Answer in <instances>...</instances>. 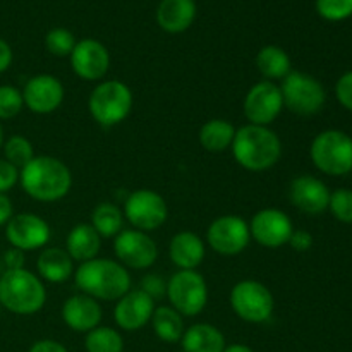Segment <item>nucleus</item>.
Segmentation results:
<instances>
[{"label":"nucleus","instance_id":"obj_1","mask_svg":"<svg viewBox=\"0 0 352 352\" xmlns=\"http://www.w3.org/2000/svg\"><path fill=\"white\" fill-rule=\"evenodd\" d=\"M19 182L30 198L41 203H54L69 195L72 174L58 158L40 155L21 168Z\"/></svg>","mask_w":352,"mask_h":352},{"label":"nucleus","instance_id":"obj_2","mask_svg":"<svg viewBox=\"0 0 352 352\" xmlns=\"http://www.w3.org/2000/svg\"><path fill=\"white\" fill-rule=\"evenodd\" d=\"M79 291L96 301H117L131 291V275L124 265L109 258H93L74 270Z\"/></svg>","mask_w":352,"mask_h":352},{"label":"nucleus","instance_id":"obj_3","mask_svg":"<svg viewBox=\"0 0 352 352\" xmlns=\"http://www.w3.org/2000/svg\"><path fill=\"white\" fill-rule=\"evenodd\" d=\"M230 150L243 168L250 172H265L280 160L282 141L268 126L246 124L236 131Z\"/></svg>","mask_w":352,"mask_h":352},{"label":"nucleus","instance_id":"obj_4","mask_svg":"<svg viewBox=\"0 0 352 352\" xmlns=\"http://www.w3.org/2000/svg\"><path fill=\"white\" fill-rule=\"evenodd\" d=\"M47 302V289L26 268L6 270L0 277V305L14 315H34Z\"/></svg>","mask_w":352,"mask_h":352},{"label":"nucleus","instance_id":"obj_5","mask_svg":"<svg viewBox=\"0 0 352 352\" xmlns=\"http://www.w3.org/2000/svg\"><path fill=\"white\" fill-rule=\"evenodd\" d=\"M133 103L134 96L129 86L110 79L95 86L88 98V110L100 126L113 127L129 117Z\"/></svg>","mask_w":352,"mask_h":352},{"label":"nucleus","instance_id":"obj_6","mask_svg":"<svg viewBox=\"0 0 352 352\" xmlns=\"http://www.w3.org/2000/svg\"><path fill=\"white\" fill-rule=\"evenodd\" d=\"M309 157L323 174H349L352 170V138L339 129L323 131L313 140Z\"/></svg>","mask_w":352,"mask_h":352},{"label":"nucleus","instance_id":"obj_7","mask_svg":"<svg viewBox=\"0 0 352 352\" xmlns=\"http://www.w3.org/2000/svg\"><path fill=\"white\" fill-rule=\"evenodd\" d=\"M284 107L296 116L309 117L318 113L327 102V93L322 82L311 74L291 71L280 85Z\"/></svg>","mask_w":352,"mask_h":352},{"label":"nucleus","instance_id":"obj_8","mask_svg":"<svg viewBox=\"0 0 352 352\" xmlns=\"http://www.w3.org/2000/svg\"><path fill=\"white\" fill-rule=\"evenodd\" d=\"M170 306L182 316H198L208 302V285L198 270H179L167 282Z\"/></svg>","mask_w":352,"mask_h":352},{"label":"nucleus","instance_id":"obj_9","mask_svg":"<svg viewBox=\"0 0 352 352\" xmlns=\"http://www.w3.org/2000/svg\"><path fill=\"white\" fill-rule=\"evenodd\" d=\"M230 306L248 323H265L272 318L275 299L270 289L258 280H241L230 291Z\"/></svg>","mask_w":352,"mask_h":352},{"label":"nucleus","instance_id":"obj_10","mask_svg":"<svg viewBox=\"0 0 352 352\" xmlns=\"http://www.w3.org/2000/svg\"><path fill=\"white\" fill-rule=\"evenodd\" d=\"M124 219L141 232L157 230L167 222L168 208L162 195L153 189H136L124 201Z\"/></svg>","mask_w":352,"mask_h":352},{"label":"nucleus","instance_id":"obj_11","mask_svg":"<svg viewBox=\"0 0 352 352\" xmlns=\"http://www.w3.org/2000/svg\"><path fill=\"white\" fill-rule=\"evenodd\" d=\"M251 241L250 223L239 215H222L210 223L206 243L222 256H236L243 253Z\"/></svg>","mask_w":352,"mask_h":352},{"label":"nucleus","instance_id":"obj_12","mask_svg":"<svg viewBox=\"0 0 352 352\" xmlns=\"http://www.w3.org/2000/svg\"><path fill=\"white\" fill-rule=\"evenodd\" d=\"M113 253L117 261L126 268L146 270L153 267L158 258V246L148 232L136 229L120 230L113 237Z\"/></svg>","mask_w":352,"mask_h":352},{"label":"nucleus","instance_id":"obj_13","mask_svg":"<svg viewBox=\"0 0 352 352\" xmlns=\"http://www.w3.org/2000/svg\"><path fill=\"white\" fill-rule=\"evenodd\" d=\"M284 110L280 86L274 81H260L250 88L244 96L243 112L248 122L253 126H268Z\"/></svg>","mask_w":352,"mask_h":352},{"label":"nucleus","instance_id":"obj_14","mask_svg":"<svg viewBox=\"0 0 352 352\" xmlns=\"http://www.w3.org/2000/svg\"><path fill=\"white\" fill-rule=\"evenodd\" d=\"M251 239L267 250H278L285 246L294 232L292 220L278 208H263L254 213L250 222Z\"/></svg>","mask_w":352,"mask_h":352},{"label":"nucleus","instance_id":"obj_15","mask_svg":"<svg viewBox=\"0 0 352 352\" xmlns=\"http://www.w3.org/2000/svg\"><path fill=\"white\" fill-rule=\"evenodd\" d=\"M50 226L36 213H17L7 222L6 237L10 246L21 251H36L48 244Z\"/></svg>","mask_w":352,"mask_h":352},{"label":"nucleus","instance_id":"obj_16","mask_svg":"<svg viewBox=\"0 0 352 352\" xmlns=\"http://www.w3.org/2000/svg\"><path fill=\"white\" fill-rule=\"evenodd\" d=\"M69 58L74 74L85 81H100L110 69L109 48L95 38L79 40Z\"/></svg>","mask_w":352,"mask_h":352},{"label":"nucleus","instance_id":"obj_17","mask_svg":"<svg viewBox=\"0 0 352 352\" xmlns=\"http://www.w3.org/2000/svg\"><path fill=\"white\" fill-rule=\"evenodd\" d=\"M65 96L64 85L52 74H38L28 79L23 89L24 105L38 116L55 112L62 105Z\"/></svg>","mask_w":352,"mask_h":352},{"label":"nucleus","instance_id":"obj_18","mask_svg":"<svg viewBox=\"0 0 352 352\" xmlns=\"http://www.w3.org/2000/svg\"><path fill=\"white\" fill-rule=\"evenodd\" d=\"M155 311V299L141 289H131L113 308V320L117 327L126 332H136L151 322Z\"/></svg>","mask_w":352,"mask_h":352},{"label":"nucleus","instance_id":"obj_19","mask_svg":"<svg viewBox=\"0 0 352 352\" xmlns=\"http://www.w3.org/2000/svg\"><path fill=\"white\" fill-rule=\"evenodd\" d=\"M289 199L301 212L318 215L329 210L330 189L313 175H299L289 186Z\"/></svg>","mask_w":352,"mask_h":352},{"label":"nucleus","instance_id":"obj_20","mask_svg":"<svg viewBox=\"0 0 352 352\" xmlns=\"http://www.w3.org/2000/svg\"><path fill=\"white\" fill-rule=\"evenodd\" d=\"M103 318L102 306L96 299L86 294H74L62 306V320L71 330L79 333H88L100 327Z\"/></svg>","mask_w":352,"mask_h":352},{"label":"nucleus","instance_id":"obj_21","mask_svg":"<svg viewBox=\"0 0 352 352\" xmlns=\"http://www.w3.org/2000/svg\"><path fill=\"white\" fill-rule=\"evenodd\" d=\"M198 14L195 0H160L157 7V24L170 34H179L192 26Z\"/></svg>","mask_w":352,"mask_h":352},{"label":"nucleus","instance_id":"obj_22","mask_svg":"<svg viewBox=\"0 0 352 352\" xmlns=\"http://www.w3.org/2000/svg\"><path fill=\"white\" fill-rule=\"evenodd\" d=\"M205 243L191 230L175 234L168 244V256L179 270H196L205 260Z\"/></svg>","mask_w":352,"mask_h":352},{"label":"nucleus","instance_id":"obj_23","mask_svg":"<svg viewBox=\"0 0 352 352\" xmlns=\"http://www.w3.org/2000/svg\"><path fill=\"white\" fill-rule=\"evenodd\" d=\"M182 352H223L227 347L222 330L212 323H195L184 330Z\"/></svg>","mask_w":352,"mask_h":352},{"label":"nucleus","instance_id":"obj_24","mask_svg":"<svg viewBox=\"0 0 352 352\" xmlns=\"http://www.w3.org/2000/svg\"><path fill=\"white\" fill-rule=\"evenodd\" d=\"M36 270L43 280L62 284L74 275V261L62 248H45L38 256Z\"/></svg>","mask_w":352,"mask_h":352},{"label":"nucleus","instance_id":"obj_25","mask_svg":"<svg viewBox=\"0 0 352 352\" xmlns=\"http://www.w3.org/2000/svg\"><path fill=\"white\" fill-rule=\"evenodd\" d=\"M100 248H102V237L93 229L91 223H79L72 227L65 239V251L72 258V261H79V263L98 256Z\"/></svg>","mask_w":352,"mask_h":352},{"label":"nucleus","instance_id":"obj_26","mask_svg":"<svg viewBox=\"0 0 352 352\" xmlns=\"http://www.w3.org/2000/svg\"><path fill=\"white\" fill-rule=\"evenodd\" d=\"M236 131L229 120L210 119L199 129V143L210 153H222L232 146Z\"/></svg>","mask_w":352,"mask_h":352},{"label":"nucleus","instance_id":"obj_27","mask_svg":"<svg viewBox=\"0 0 352 352\" xmlns=\"http://www.w3.org/2000/svg\"><path fill=\"white\" fill-rule=\"evenodd\" d=\"M256 67L267 81L284 79L292 71V62L287 52L277 45H267L256 55Z\"/></svg>","mask_w":352,"mask_h":352},{"label":"nucleus","instance_id":"obj_28","mask_svg":"<svg viewBox=\"0 0 352 352\" xmlns=\"http://www.w3.org/2000/svg\"><path fill=\"white\" fill-rule=\"evenodd\" d=\"M151 325H153V332L162 342L175 344L181 342L182 336H184V316L181 313L175 311L172 306H162V308H155L153 316H151Z\"/></svg>","mask_w":352,"mask_h":352},{"label":"nucleus","instance_id":"obj_29","mask_svg":"<svg viewBox=\"0 0 352 352\" xmlns=\"http://www.w3.org/2000/svg\"><path fill=\"white\" fill-rule=\"evenodd\" d=\"M91 226L102 239L116 237L124 227V213L116 203H98L91 212Z\"/></svg>","mask_w":352,"mask_h":352},{"label":"nucleus","instance_id":"obj_30","mask_svg":"<svg viewBox=\"0 0 352 352\" xmlns=\"http://www.w3.org/2000/svg\"><path fill=\"white\" fill-rule=\"evenodd\" d=\"M85 349L86 352H122L124 339L119 330L100 325L86 333Z\"/></svg>","mask_w":352,"mask_h":352},{"label":"nucleus","instance_id":"obj_31","mask_svg":"<svg viewBox=\"0 0 352 352\" xmlns=\"http://www.w3.org/2000/svg\"><path fill=\"white\" fill-rule=\"evenodd\" d=\"M3 158H6L9 164H12L16 168H23L33 160L36 155H34V148L31 144V141L28 138L21 136V134H14L9 140L3 141Z\"/></svg>","mask_w":352,"mask_h":352},{"label":"nucleus","instance_id":"obj_32","mask_svg":"<svg viewBox=\"0 0 352 352\" xmlns=\"http://www.w3.org/2000/svg\"><path fill=\"white\" fill-rule=\"evenodd\" d=\"M76 43V36L65 28H54L45 36V47L55 57H71Z\"/></svg>","mask_w":352,"mask_h":352},{"label":"nucleus","instance_id":"obj_33","mask_svg":"<svg viewBox=\"0 0 352 352\" xmlns=\"http://www.w3.org/2000/svg\"><path fill=\"white\" fill-rule=\"evenodd\" d=\"M24 98L23 91L16 86H0V120L14 119L23 110Z\"/></svg>","mask_w":352,"mask_h":352},{"label":"nucleus","instance_id":"obj_34","mask_svg":"<svg viewBox=\"0 0 352 352\" xmlns=\"http://www.w3.org/2000/svg\"><path fill=\"white\" fill-rule=\"evenodd\" d=\"M316 12L332 23L349 19L352 16V0H316Z\"/></svg>","mask_w":352,"mask_h":352},{"label":"nucleus","instance_id":"obj_35","mask_svg":"<svg viewBox=\"0 0 352 352\" xmlns=\"http://www.w3.org/2000/svg\"><path fill=\"white\" fill-rule=\"evenodd\" d=\"M329 210L339 222L352 223V189L340 188L330 192Z\"/></svg>","mask_w":352,"mask_h":352},{"label":"nucleus","instance_id":"obj_36","mask_svg":"<svg viewBox=\"0 0 352 352\" xmlns=\"http://www.w3.org/2000/svg\"><path fill=\"white\" fill-rule=\"evenodd\" d=\"M17 182H19V168L9 164L6 158H0V195H7V191H10Z\"/></svg>","mask_w":352,"mask_h":352},{"label":"nucleus","instance_id":"obj_37","mask_svg":"<svg viewBox=\"0 0 352 352\" xmlns=\"http://www.w3.org/2000/svg\"><path fill=\"white\" fill-rule=\"evenodd\" d=\"M336 96L344 109L352 112V71L339 78L336 85Z\"/></svg>","mask_w":352,"mask_h":352},{"label":"nucleus","instance_id":"obj_38","mask_svg":"<svg viewBox=\"0 0 352 352\" xmlns=\"http://www.w3.org/2000/svg\"><path fill=\"white\" fill-rule=\"evenodd\" d=\"M141 291L146 292L150 298L157 299L165 294V291H167V284H165L164 278L158 277V275L148 274L144 275L143 280H141Z\"/></svg>","mask_w":352,"mask_h":352},{"label":"nucleus","instance_id":"obj_39","mask_svg":"<svg viewBox=\"0 0 352 352\" xmlns=\"http://www.w3.org/2000/svg\"><path fill=\"white\" fill-rule=\"evenodd\" d=\"M289 246L294 251H299V253H305V251H309L313 246V236L305 229H294V232L291 234V239H289Z\"/></svg>","mask_w":352,"mask_h":352},{"label":"nucleus","instance_id":"obj_40","mask_svg":"<svg viewBox=\"0 0 352 352\" xmlns=\"http://www.w3.org/2000/svg\"><path fill=\"white\" fill-rule=\"evenodd\" d=\"M3 265L7 270H21L24 268V251L10 248L3 253Z\"/></svg>","mask_w":352,"mask_h":352},{"label":"nucleus","instance_id":"obj_41","mask_svg":"<svg viewBox=\"0 0 352 352\" xmlns=\"http://www.w3.org/2000/svg\"><path fill=\"white\" fill-rule=\"evenodd\" d=\"M28 352H69V351H67V347L62 346V344L57 342V340L43 339V340H38V342H34Z\"/></svg>","mask_w":352,"mask_h":352},{"label":"nucleus","instance_id":"obj_42","mask_svg":"<svg viewBox=\"0 0 352 352\" xmlns=\"http://www.w3.org/2000/svg\"><path fill=\"white\" fill-rule=\"evenodd\" d=\"M12 48H10V45L7 43L6 40H2L0 38V74L2 72H6L7 69L10 67V64H12Z\"/></svg>","mask_w":352,"mask_h":352},{"label":"nucleus","instance_id":"obj_43","mask_svg":"<svg viewBox=\"0 0 352 352\" xmlns=\"http://www.w3.org/2000/svg\"><path fill=\"white\" fill-rule=\"evenodd\" d=\"M14 217L12 201L7 195H0V226H7L10 219Z\"/></svg>","mask_w":352,"mask_h":352},{"label":"nucleus","instance_id":"obj_44","mask_svg":"<svg viewBox=\"0 0 352 352\" xmlns=\"http://www.w3.org/2000/svg\"><path fill=\"white\" fill-rule=\"evenodd\" d=\"M223 352H254L250 346H244V344H230L227 346Z\"/></svg>","mask_w":352,"mask_h":352},{"label":"nucleus","instance_id":"obj_45","mask_svg":"<svg viewBox=\"0 0 352 352\" xmlns=\"http://www.w3.org/2000/svg\"><path fill=\"white\" fill-rule=\"evenodd\" d=\"M3 127H2V124H0V150H2V146H3Z\"/></svg>","mask_w":352,"mask_h":352},{"label":"nucleus","instance_id":"obj_46","mask_svg":"<svg viewBox=\"0 0 352 352\" xmlns=\"http://www.w3.org/2000/svg\"><path fill=\"white\" fill-rule=\"evenodd\" d=\"M2 274H3V272H2V270H0V277H2Z\"/></svg>","mask_w":352,"mask_h":352}]
</instances>
